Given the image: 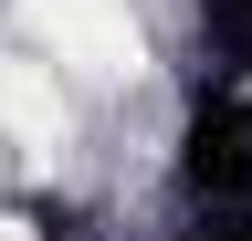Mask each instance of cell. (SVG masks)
Segmentation results:
<instances>
[{
  "label": "cell",
  "instance_id": "cell-1",
  "mask_svg": "<svg viewBox=\"0 0 252 241\" xmlns=\"http://www.w3.org/2000/svg\"><path fill=\"white\" fill-rule=\"evenodd\" d=\"M179 199H252V74H210L179 126Z\"/></svg>",
  "mask_w": 252,
  "mask_h": 241
},
{
  "label": "cell",
  "instance_id": "cell-2",
  "mask_svg": "<svg viewBox=\"0 0 252 241\" xmlns=\"http://www.w3.org/2000/svg\"><path fill=\"white\" fill-rule=\"evenodd\" d=\"M189 21L210 42V74H252V0H189Z\"/></svg>",
  "mask_w": 252,
  "mask_h": 241
},
{
  "label": "cell",
  "instance_id": "cell-3",
  "mask_svg": "<svg viewBox=\"0 0 252 241\" xmlns=\"http://www.w3.org/2000/svg\"><path fill=\"white\" fill-rule=\"evenodd\" d=\"M179 241H252V199H189Z\"/></svg>",
  "mask_w": 252,
  "mask_h": 241
}]
</instances>
